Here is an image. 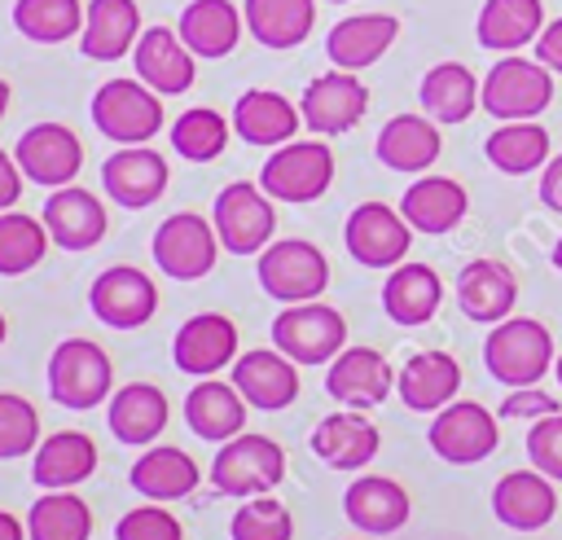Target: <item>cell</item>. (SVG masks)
I'll return each instance as SVG.
<instances>
[{"instance_id": "obj_42", "label": "cell", "mask_w": 562, "mask_h": 540, "mask_svg": "<svg viewBox=\"0 0 562 540\" xmlns=\"http://www.w3.org/2000/svg\"><path fill=\"white\" fill-rule=\"evenodd\" d=\"M31 540H88L92 536V509L75 492H44L26 514Z\"/></svg>"}, {"instance_id": "obj_10", "label": "cell", "mask_w": 562, "mask_h": 540, "mask_svg": "<svg viewBox=\"0 0 562 540\" xmlns=\"http://www.w3.org/2000/svg\"><path fill=\"white\" fill-rule=\"evenodd\" d=\"M215 255H220V233L198 211H176L154 233V263L171 281H198V277H206L215 268Z\"/></svg>"}, {"instance_id": "obj_29", "label": "cell", "mask_w": 562, "mask_h": 540, "mask_svg": "<svg viewBox=\"0 0 562 540\" xmlns=\"http://www.w3.org/2000/svg\"><path fill=\"white\" fill-rule=\"evenodd\" d=\"M395 391L413 413H439L461 391V364L448 351H417L395 373Z\"/></svg>"}, {"instance_id": "obj_1", "label": "cell", "mask_w": 562, "mask_h": 540, "mask_svg": "<svg viewBox=\"0 0 562 540\" xmlns=\"http://www.w3.org/2000/svg\"><path fill=\"white\" fill-rule=\"evenodd\" d=\"M553 360H558L553 356V334L536 316H505L483 338V364L509 391L514 386H536L553 369Z\"/></svg>"}, {"instance_id": "obj_32", "label": "cell", "mask_w": 562, "mask_h": 540, "mask_svg": "<svg viewBox=\"0 0 562 540\" xmlns=\"http://www.w3.org/2000/svg\"><path fill=\"white\" fill-rule=\"evenodd\" d=\"M167 417H171V404H167L162 386H154V382H127V386H119L110 395V408H105L110 435L119 443H132V448L154 443L162 435Z\"/></svg>"}, {"instance_id": "obj_3", "label": "cell", "mask_w": 562, "mask_h": 540, "mask_svg": "<svg viewBox=\"0 0 562 540\" xmlns=\"http://www.w3.org/2000/svg\"><path fill=\"white\" fill-rule=\"evenodd\" d=\"M553 101V70L531 61V57H501L483 83H479V105L501 119V123H522V119H536L544 114Z\"/></svg>"}, {"instance_id": "obj_17", "label": "cell", "mask_w": 562, "mask_h": 540, "mask_svg": "<svg viewBox=\"0 0 562 540\" xmlns=\"http://www.w3.org/2000/svg\"><path fill=\"white\" fill-rule=\"evenodd\" d=\"M325 391L342 408H378L395 391V369L386 364V356L378 347H342L329 360Z\"/></svg>"}, {"instance_id": "obj_37", "label": "cell", "mask_w": 562, "mask_h": 540, "mask_svg": "<svg viewBox=\"0 0 562 540\" xmlns=\"http://www.w3.org/2000/svg\"><path fill=\"white\" fill-rule=\"evenodd\" d=\"M202 483V470L198 461L184 452V448H171V443H158V448H145L132 465V487L158 505L167 500H184L193 487Z\"/></svg>"}, {"instance_id": "obj_41", "label": "cell", "mask_w": 562, "mask_h": 540, "mask_svg": "<svg viewBox=\"0 0 562 540\" xmlns=\"http://www.w3.org/2000/svg\"><path fill=\"white\" fill-rule=\"evenodd\" d=\"M483 154L496 171L505 176H527L536 167L549 162V132L536 123V119H522V123H501L487 140H483Z\"/></svg>"}, {"instance_id": "obj_54", "label": "cell", "mask_w": 562, "mask_h": 540, "mask_svg": "<svg viewBox=\"0 0 562 540\" xmlns=\"http://www.w3.org/2000/svg\"><path fill=\"white\" fill-rule=\"evenodd\" d=\"M0 540H26V527L4 509H0Z\"/></svg>"}, {"instance_id": "obj_35", "label": "cell", "mask_w": 562, "mask_h": 540, "mask_svg": "<svg viewBox=\"0 0 562 540\" xmlns=\"http://www.w3.org/2000/svg\"><path fill=\"white\" fill-rule=\"evenodd\" d=\"M443 303V281L430 263H395L386 272V285H382V312L413 329V325H426Z\"/></svg>"}, {"instance_id": "obj_49", "label": "cell", "mask_w": 562, "mask_h": 540, "mask_svg": "<svg viewBox=\"0 0 562 540\" xmlns=\"http://www.w3.org/2000/svg\"><path fill=\"white\" fill-rule=\"evenodd\" d=\"M527 461L544 479L562 483V413L536 417V426L527 430Z\"/></svg>"}, {"instance_id": "obj_51", "label": "cell", "mask_w": 562, "mask_h": 540, "mask_svg": "<svg viewBox=\"0 0 562 540\" xmlns=\"http://www.w3.org/2000/svg\"><path fill=\"white\" fill-rule=\"evenodd\" d=\"M536 61L549 66L553 75H562V18H553V22L536 35Z\"/></svg>"}, {"instance_id": "obj_13", "label": "cell", "mask_w": 562, "mask_h": 540, "mask_svg": "<svg viewBox=\"0 0 562 540\" xmlns=\"http://www.w3.org/2000/svg\"><path fill=\"white\" fill-rule=\"evenodd\" d=\"M342 241H347V255L356 263H364V268H395V263H404V255L413 246V228H408V220L395 206L360 202L347 215Z\"/></svg>"}, {"instance_id": "obj_34", "label": "cell", "mask_w": 562, "mask_h": 540, "mask_svg": "<svg viewBox=\"0 0 562 540\" xmlns=\"http://www.w3.org/2000/svg\"><path fill=\"white\" fill-rule=\"evenodd\" d=\"M241 9L233 0H189L180 9V22H176V35L184 40V48L193 57H228L241 40Z\"/></svg>"}, {"instance_id": "obj_31", "label": "cell", "mask_w": 562, "mask_h": 540, "mask_svg": "<svg viewBox=\"0 0 562 540\" xmlns=\"http://www.w3.org/2000/svg\"><path fill=\"white\" fill-rule=\"evenodd\" d=\"M400 35V22L391 13H351L329 26L325 35V57L338 70H364L373 66Z\"/></svg>"}, {"instance_id": "obj_15", "label": "cell", "mask_w": 562, "mask_h": 540, "mask_svg": "<svg viewBox=\"0 0 562 540\" xmlns=\"http://www.w3.org/2000/svg\"><path fill=\"white\" fill-rule=\"evenodd\" d=\"M88 303H92V316L101 325H110V329H140L158 312V285L140 268L114 263V268H105L88 285Z\"/></svg>"}, {"instance_id": "obj_14", "label": "cell", "mask_w": 562, "mask_h": 540, "mask_svg": "<svg viewBox=\"0 0 562 540\" xmlns=\"http://www.w3.org/2000/svg\"><path fill=\"white\" fill-rule=\"evenodd\" d=\"M13 158H18V167H22V176L31 184L61 189V184H70L79 176L83 145H79V136L66 123H35V127H26L18 136Z\"/></svg>"}, {"instance_id": "obj_23", "label": "cell", "mask_w": 562, "mask_h": 540, "mask_svg": "<svg viewBox=\"0 0 562 540\" xmlns=\"http://www.w3.org/2000/svg\"><path fill=\"white\" fill-rule=\"evenodd\" d=\"M492 514L509 531H540V527H549L553 514H558L553 479H544L540 470H509L492 487Z\"/></svg>"}, {"instance_id": "obj_47", "label": "cell", "mask_w": 562, "mask_h": 540, "mask_svg": "<svg viewBox=\"0 0 562 540\" xmlns=\"http://www.w3.org/2000/svg\"><path fill=\"white\" fill-rule=\"evenodd\" d=\"M40 443V413L26 395L0 391V461L26 457Z\"/></svg>"}, {"instance_id": "obj_57", "label": "cell", "mask_w": 562, "mask_h": 540, "mask_svg": "<svg viewBox=\"0 0 562 540\" xmlns=\"http://www.w3.org/2000/svg\"><path fill=\"white\" fill-rule=\"evenodd\" d=\"M553 378H558V386H562V356L553 360Z\"/></svg>"}, {"instance_id": "obj_38", "label": "cell", "mask_w": 562, "mask_h": 540, "mask_svg": "<svg viewBox=\"0 0 562 540\" xmlns=\"http://www.w3.org/2000/svg\"><path fill=\"white\" fill-rule=\"evenodd\" d=\"M544 31V9L540 0H483L474 40L492 53H518L522 44H536Z\"/></svg>"}, {"instance_id": "obj_21", "label": "cell", "mask_w": 562, "mask_h": 540, "mask_svg": "<svg viewBox=\"0 0 562 540\" xmlns=\"http://www.w3.org/2000/svg\"><path fill=\"white\" fill-rule=\"evenodd\" d=\"M40 220H44L48 237H53L61 250H92V246L105 237V228H110L101 198L88 193V189H79V184L53 189V193L44 198Z\"/></svg>"}, {"instance_id": "obj_5", "label": "cell", "mask_w": 562, "mask_h": 540, "mask_svg": "<svg viewBox=\"0 0 562 540\" xmlns=\"http://www.w3.org/2000/svg\"><path fill=\"white\" fill-rule=\"evenodd\" d=\"M334 184V149L325 140H290L259 167V189L277 202H316Z\"/></svg>"}, {"instance_id": "obj_33", "label": "cell", "mask_w": 562, "mask_h": 540, "mask_svg": "<svg viewBox=\"0 0 562 540\" xmlns=\"http://www.w3.org/2000/svg\"><path fill=\"white\" fill-rule=\"evenodd\" d=\"M465 206H470V198L452 176H422L400 198V215L408 220V228L430 233V237L452 233L465 220Z\"/></svg>"}, {"instance_id": "obj_28", "label": "cell", "mask_w": 562, "mask_h": 540, "mask_svg": "<svg viewBox=\"0 0 562 540\" xmlns=\"http://www.w3.org/2000/svg\"><path fill=\"white\" fill-rule=\"evenodd\" d=\"M457 303L479 325H501L518 303V281L501 259H470L457 277Z\"/></svg>"}, {"instance_id": "obj_27", "label": "cell", "mask_w": 562, "mask_h": 540, "mask_svg": "<svg viewBox=\"0 0 562 540\" xmlns=\"http://www.w3.org/2000/svg\"><path fill=\"white\" fill-rule=\"evenodd\" d=\"M439 149H443L439 123L426 114H395L382 123L373 140L378 162H386L391 171H408V176H422L430 162H439Z\"/></svg>"}, {"instance_id": "obj_56", "label": "cell", "mask_w": 562, "mask_h": 540, "mask_svg": "<svg viewBox=\"0 0 562 540\" xmlns=\"http://www.w3.org/2000/svg\"><path fill=\"white\" fill-rule=\"evenodd\" d=\"M553 268H558V272H562V237H558V241H553Z\"/></svg>"}, {"instance_id": "obj_19", "label": "cell", "mask_w": 562, "mask_h": 540, "mask_svg": "<svg viewBox=\"0 0 562 540\" xmlns=\"http://www.w3.org/2000/svg\"><path fill=\"white\" fill-rule=\"evenodd\" d=\"M198 57L184 48V40L171 31V26H145L136 48H132V66H136V79L145 88H154L158 97H180L193 88V66Z\"/></svg>"}, {"instance_id": "obj_39", "label": "cell", "mask_w": 562, "mask_h": 540, "mask_svg": "<svg viewBox=\"0 0 562 540\" xmlns=\"http://www.w3.org/2000/svg\"><path fill=\"white\" fill-rule=\"evenodd\" d=\"M246 31L263 48H299L312 35L316 0H246L241 4Z\"/></svg>"}, {"instance_id": "obj_45", "label": "cell", "mask_w": 562, "mask_h": 540, "mask_svg": "<svg viewBox=\"0 0 562 540\" xmlns=\"http://www.w3.org/2000/svg\"><path fill=\"white\" fill-rule=\"evenodd\" d=\"M228 132H233V123H228L224 114H215V110H206V105H193V110H184V114L171 123V149H176L184 162H211V158L224 154Z\"/></svg>"}, {"instance_id": "obj_6", "label": "cell", "mask_w": 562, "mask_h": 540, "mask_svg": "<svg viewBox=\"0 0 562 540\" xmlns=\"http://www.w3.org/2000/svg\"><path fill=\"white\" fill-rule=\"evenodd\" d=\"M255 277L277 303H312L329 285V259L303 237H281L259 250Z\"/></svg>"}, {"instance_id": "obj_26", "label": "cell", "mask_w": 562, "mask_h": 540, "mask_svg": "<svg viewBox=\"0 0 562 540\" xmlns=\"http://www.w3.org/2000/svg\"><path fill=\"white\" fill-rule=\"evenodd\" d=\"M303 127V114L294 101H285L281 92L268 88H250L237 97L233 105V132L246 145H263V149H281L294 140V132Z\"/></svg>"}, {"instance_id": "obj_18", "label": "cell", "mask_w": 562, "mask_h": 540, "mask_svg": "<svg viewBox=\"0 0 562 540\" xmlns=\"http://www.w3.org/2000/svg\"><path fill=\"white\" fill-rule=\"evenodd\" d=\"M233 386L259 413H281L299 400V364L277 347H255L233 360Z\"/></svg>"}, {"instance_id": "obj_53", "label": "cell", "mask_w": 562, "mask_h": 540, "mask_svg": "<svg viewBox=\"0 0 562 540\" xmlns=\"http://www.w3.org/2000/svg\"><path fill=\"white\" fill-rule=\"evenodd\" d=\"M540 202H544L549 211L562 215V154H553V158L544 162V176H540Z\"/></svg>"}, {"instance_id": "obj_12", "label": "cell", "mask_w": 562, "mask_h": 540, "mask_svg": "<svg viewBox=\"0 0 562 540\" xmlns=\"http://www.w3.org/2000/svg\"><path fill=\"white\" fill-rule=\"evenodd\" d=\"M369 110V88L356 79V70H325L316 75L303 97H299V114L303 127H312L316 136H342L351 132Z\"/></svg>"}, {"instance_id": "obj_8", "label": "cell", "mask_w": 562, "mask_h": 540, "mask_svg": "<svg viewBox=\"0 0 562 540\" xmlns=\"http://www.w3.org/2000/svg\"><path fill=\"white\" fill-rule=\"evenodd\" d=\"M211 224H215L224 250H233V255H259L263 246H272L277 211H272V198L259 184L233 180V184H224L215 193Z\"/></svg>"}, {"instance_id": "obj_20", "label": "cell", "mask_w": 562, "mask_h": 540, "mask_svg": "<svg viewBox=\"0 0 562 540\" xmlns=\"http://www.w3.org/2000/svg\"><path fill=\"white\" fill-rule=\"evenodd\" d=\"M101 184H105V198H114L119 206L145 211L167 189V162L145 145H123L101 162Z\"/></svg>"}, {"instance_id": "obj_59", "label": "cell", "mask_w": 562, "mask_h": 540, "mask_svg": "<svg viewBox=\"0 0 562 540\" xmlns=\"http://www.w3.org/2000/svg\"><path fill=\"white\" fill-rule=\"evenodd\" d=\"M329 4H347V0H329Z\"/></svg>"}, {"instance_id": "obj_24", "label": "cell", "mask_w": 562, "mask_h": 540, "mask_svg": "<svg viewBox=\"0 0 562 540\" xmlns=\"http://www.w3.org/2000/svg\"><path fill=\"white\" fill-rule=\"evenodd\" d=\"M408 492L386 479V474H364V479H351L347 492H342V514L351 527H360L364 536H391L408 522Z\"/></svg>"}, {"instance_id": "obj_50", "label": "cell", "mask_w": 562, "mask_h": 540, "mask_svg": "<svg viewBox=\"0 0 562 540\" xmlns=\"http://www.w3.org/2000/svg\"><path fill=\"white\" fill-rule=\"evenodd\" d=\"M549 413H562L558 400L540 386H514L505 400H501V417H549Z\"/></svg>"}, {"instance_id": "obj_11", "label": "cell", "mask_w": 562, "mask_h": 540, "mask_svg": "<svg viewBox=\"0 0 562 540\" xmlns=\"http://www.w3.org/2000/svg\"><path fill=\"white\" fill-rule=\"evenodd\" d=\"M426 443L439 461L448 465H474V461H487L501 443V430H496V417L474 404V400H452L448 408H439L430 417V430H426Z\"/></svg>"}, {"instance_id": "obj_2", "label": "cell", "mask_w": 562, "mask_h": 540, "mask_svg": "<svg viewBox=\"0 0 562 540\" xmlns=\"http://www.w3.org/2000/svg\"><path fill=\"white\" fill-rule=\"evenodd\" d=\"M281 479H285V452L268 435L241 430L228 443H220V452L211 461V487L220 496H237V500L268 496Z\"/></svg>"}, {"instance_id": "obj_36", "label": "cell", "mask_w": 562, "mask_h": 540, "mask_svg": "<svg viewBox=\"0 0 562 540\" xmlns=\"http://www.w3.org/2000/svg\"><path fill=\"white\" fill-rule=\"evenodd\" d=\"M97 470V443L83 430H57L35 448L31 483L44 492H70L75 483L92 479Z\"/></svg>"}, {"instance_id": "obj_30", "label": "cell", "mask_w": 562, "mask_h": 540, "mask_svg": "<svg viewBox=\"0 0 562 540\" xmlns=\"http://www.w3.org/2000/svg\"><path fill=\"white\" fill-rule=\"evenodd\" d=\"M140 40V9L136 0H88L79 53L88 61H119Z\"/></svg>"}, {"instance_id": "obj_7", "label": "cell", "mask_w": 562, "mask_h": 540, "mask_svg": "<svg viewBox=\"0 0 562 540\" xmlns=\"http://www.w3.org/2000/svg\"><path fill=\"white\" fill-rule=\"evenodd\" d=\"M92 123L119 145H145L162 127V97L140 79H105L92 92Z\"/></svg>"}, {"instance_id": "obj_9", "label": "cell", "mask_w": 562, "mask_h": 540, "mask_svg": "<svg viewBox=\"0 0 562 540\" xmlns=\"http://www.w3.org/2000/svg\"><path fill=\"white\" fill-rule=\"evenodd\" d=\"M272 347L294 364H329L347 347V320L329 303H294L277 312Z\"/></svg>"}, {"instance_id": "obj_55", "label": "cell", "mask_w": 562, "mask_h": 540, "mask_svg": "<svg viewBox=\"0 0 562 540\" xmlns=\"http://www.w3.org/2000/svg\"><path fill=\"white\" fill-rule=\"evenodd\" d=\"M4 110H9V83L0 79V119H4Z\"/></svg>"}, {"instance_id": "obj_58", "label": "cell", "mask_w": 562, "mask_h": 540, "mask_svg": "<svg viewBox=\"0 0 562 540\" xmlns=\"http://www.w3.org/2000/svg\"><path fill=\"white\" fill-rule=\"evenodd\" d=\"M4 329H9V325H4V316H0V342H4Z\"/></svg>"}, {"instance_id": "obj_4", "label": "cell", "mask_w": 562, "mask_h": 540, "mask_svg": "<svg viewBox=\"0 0 562 540\" xmlns=\"http://www.w3.org/2000/svg\"><path fill=\"white\" fill-rule=\"evenodd\" d=\"M114 386V364L105 356V347H97L92 338H66L53 347L48 356V395L61 408L88 413L97 408Z\"/></svg>"}, {"instance_id": "obj_40", "label": "cell", "mask_w": 562, "mask_h": 540, "mask_svg": "<svg viewBox=\"0 0 562 540\" xmlns=\"http://www.w3.org/2000/svg\"><path fill=\"white\" fill-rule=\"evenodd\" d=\"M417 97H422L426 119H435L443 127L448 123H465L474 114V105H479V79L461 61H439V66H430L422 75Z\"/></svg>"}, {"instance_id": "obj_48", "label": "cell", "mask_w": 562, "mask_h": 540, "mask_svg": "<svg viewBox=\"0 0 562 540\" xmlns=\"http://www.w3.org/2000/svg\"><path fill=\"white\" fill-rule=\"evenodd\" d=\"M114 540H184V531H180V518L154 500V505L127 509L114 522Z\"/></svg>"}, {"instance_id": "obj_52", "label": "cell", "mask_w": 562, "mask_h": 540, "mask_svg": "<svg viewBox=\"0 0 562 540\" xmlns=\"http://www.w3.org/2000/svg\"><path fill=\"white\" fill-rule=\"evenodd\" d=\"M22 167H18V158H9L4 149H0V211H13V202L22 198Z\"/></svg>"}, {"instance_id": "obj_43", "label": "cell", "mask_w": 562, "mask_h": 540, "mask_svg": "<svg viewBox=\"0 0 562 540\" xmlns=\"http://www.w3.org/2000/svg\"><path fill=\"white\" fill-rule=\"evenodd\" d=\"M83 13L88 4L79 0H18L13 26L35 44H66L70 35L83 31Z\"/></svg>"}, {"instance_id": "obj_16", "label": "cell", "mask_w": 562, "mask_h": 540, "mask_svg": "<svg viewBox=\"0 0 562 540\" xmlns=\"http://www.w3.org/2000/svg\"><path fill=\"white\" fill-rule=\"evenodd\" d=\"M171 360L189 378H211L237 360V325L224 312L189 316L171 338Z\"/></svg>"}, {"instance_id": "obj_46", "label": "cell", "mask_w": 562, "mask_h": 540, "mask_svg": "<svg viewBox=\"0 0 562 540\" xmlns=\"http://www.w3.org/2000/svg\"><path fill=\"white\" fill-rule=\"evenodd\" d=\"M228 536L233 540H290L294 536V518L281 500L272 496H250L241 500V509L233 514L228 522Z\"/></svg>"}, {"instance_id": "obj_22", "label": "cell", "mask_w": 562, "mask_h": 540, "mask_svg": "<svg viewBox=\"0 0 562 540\" xmlns=\"http://www.w3.org/2000/svg\"><path fill=\"white\" fill-rule=\"evenodd\" d=\"M382 448V435L378 426L360 413V408H338L329 417L316 421L312 430V452L329 465V470H364Z\"/></svg>"}, {"instance_id": "obj_25", "label": "cell", "mask_w": 562, "mask_h": 540, "mask_svg": "<svg viewBox=\"0 0 562 540\" xmlns=\"http://www.w3.org/2000/svg\"><path fill=\"white\" fill-rule=\"evenodd\" d=\"M246 400L233 382H220V378H198L193 391L184 395V426L206 439V443H228L233 435H241L246 426Z\"/></svg>"}, {"instance_id": "obj_44", "label": "cell", "mask_w": 562, "mask_h": 540, "mask_svg": "<svg viewBox=\"0 0 562 540\" xmlns=\"http://www.w3.org/2000/svg\"><path fill=\"white\" fill-rule=\"evenodd\" d=\"M48 228L35 215L22 211H0V277H22L31 272L44 250H48Z\"/></svg>"}]
</instances>
